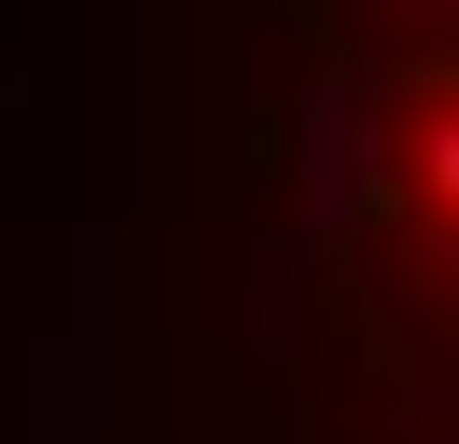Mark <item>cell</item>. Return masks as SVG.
<instances>
[{
  "instance_id": "cell-1",
  "label": "cell",
  "mask_w": 459,
  "mask_h": 444,
  "mask_svg": "<svg viewBox=\"0 0 459 444\" xmlns=\"http://www.w3.org/2000/svg\"><path fill=\"white\" fill-rule=\"evenodd\" d=\"M418 181H431V194H446V209H459V111H446V125L418 139Z\"/></svg>"
}]
</instances>
